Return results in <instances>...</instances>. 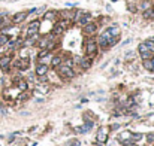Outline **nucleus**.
<instances>
[{
	"label": "nucleus",
	"instance_id": "f257e3e1",
	"mask_svg": "<svg viewBox=\"0 0 154 146\" xmlns=\"http://www.w3.org/2000/svg\"><path fill=\"white\" fill-rule=\"evenodd\" d=\"M118 41H120V29L117 25H112V27H108L100 34L97 45L100 48H109V46H114Z\"/></svg>",
	"mask_w": 154,
	"mask_h": 146
},
{
	"label": "nucleus",
	"instance_id": "f03ea898",
	"mask_svg": "<svg viewBox=\"0 0 154 146\" xmlns=\"http://www.w3.org/2000/svg\"><path fill=\"white\" fill-rule=\"evenodd\" d=\"M97 48H99V45H97V42L94 41V39H88V41L85 42V52H87V57H90V58L96 57Z\"/></svg>",
	"mask_w": 154,
	"mask_h": 146
},
{
	"label": "nucleus",
	"instance_id": "7ed1b4c3",
	"mask_svg": "<svg viewBox=\"0 0 154 146\" xmlns=\"http://www.w3.org/2000/svg\"><path fill=\"white\" fill-rule=\"evenodd\" d=\"M58 75L63 78V79H72V78H75V72H73V69L72 67H69V66H58Z\"/></svg>",
	"mask_w": 154,
	"mask_h": 146
},
{
	"label": "nucleus",
	"instance_id": "20e7f679",
	"mask_svg": "<svg viewBox=\"0 0 154 146\" xmlns=\"http://www.w3.org/2000/svg\"><path fill=\"white\" fill-rule=\"evenodd\" d=\"M108 136H109V130H108L106 127H100V128H99V131H97L96 140H97L99 143H106Z\"/></svg>",
	"mask_w": 154,
	"mask_h": 146
},
{
	"label": "nucleus",
	"instance_id": "39448f33",
	"mask_svg": "<svg viewBox=\"0 0 154 146\" xmlns=\"http://www.w3.org/2000/svg\"><path fill=\"white\" fill-rule=\"evenodd\" d=\"M39 29H41V21H39V20L32 21V24L29 25V30H27V36L37 34V33H39Z\"/></svg>",
	"mask_w": 154,
	"mask_h": 146
},
{
	"label": "nucleus",
	"instance_id": "423d86ee",
	"mask_svg": "<svg viewBox=\"0 0 154 146\" xmlns=\"http://www.w3.org/2000/svg\"><path fill=\"white\" fill-rule=\"evenodd\" d=\"M138 49H139V54H141V57H142V60H147V58H151L153 57V54L148 51V48H147L145 43H139Z\"/></svg>",
	"mask_w": 154,
	"mask_h": 146
},
{
	"label": "nucleus",
	"instance_id": "0eeeda50",
	"mask_svg": "<svg viewBox=\"0 0 154 146\" xmlns=\"http://www.w3.org/2000/svg\"><path fill=\"white\" fill-rule=\"evenodd\" d=\"M78 63L81 66V69H84V70L91 69V64H93V61H91V58H90V57H82V58L78 60Z\"/></svg>",
	"mask_w": 154,
	"mask_h": 146
},
{
	"label": "nucleus",
	"instance_id": "6e6552de",
	"mask_svg": "<svg viewBox=\"0 0 154 146\" xmlns=\"http://www.w3.org/2000/svg\"><path fill=\"white\" fill-rule=\"evenodd\" d=\"M96 31H97V24H96V22L90 21V22H87V24L84 25V33H87V34H94Z\"/></svg>",
	"mask_w": 154,
	"mask_h": 146
},
{
	"label": "nucleus",
	"instance_id": "1a4fd4ad",
	"mask_svg": "<svg viewBox=\"0 0 154 146\" xmlns=\"http://www.w3.org/2000/svg\"><path fill=\"white\" fill-rule=\"evenodd\" d=\"M15 66H17L18 69H21V70H27L29 66H30V60H29L27 57H24V58L18 60V61L15 63Z\"/></svg>",
	"mask_w": 154,
	"mask_h": 146
},
{
	"label": "nucleus",
	"instance_id": "9d476101",
	"mask_svg": "<svg viewBox=\"0 0 154 146\" xmlns=\"http://www.w3.org/2000/svg\"><path fill=\"white\" fill-rule=\"evenodd\" d=\"M27 17H29V12H18V14H15L14 18H12V22H14V24H20Z\"/></svg>",
	"mask_w": 154,
	"mask_h": 146
},
{
	"label": "nucleus",
	"instance_id": "9b49d317",
	"mask_svg": "<svg viewBox=\"0 0 154 146\" xmlns=\"http://www.w3.org/2000/svg\"><path fill=\"white\" fill-rule=\"evenodd\" d=\"M90 21H91V15L87 14V12H82V14L78 17V20H76V22L81 24V25H85V24L90 22Z\"/></svg>",
	"mask_w": 154,
	"mask_h": 146
},
{
	"label": "nucleus",
	"instance_id": "f8f14e48",
	"mask_svg": "<svg viewBox=\"0 0 154 146\" xmlns=\"http://www.w3.org/2000/svg\"><path fill=\"white\" fill-rule=\"evenodd\" d=\"M66 27H68V22H66V21H60V22H57V24H56V27H54V34H61L63 31L66 30Z\"/></svg>",
	"mask_w": 154,
	"mask_h": 146
},
{
	"label": "nucleus",
	"instance_id": "ddd939ff",
	"mask_svg": "<svg viewBox=\"0 0 154 146\" xmlns=\"http://www.w3.org/2000/svg\"><path fill=\"white\" fill-rule=\"evenodd\" d=\"M9 66H11V57L9 55H5V57L0 58V69L9 70Z\"/></svg>",
	"mask_w": 154,
	"mask_h": 146
},
{
	"label": "nucleus",
	"instance_id": "4468645a",
	"mask_svg": "<svg viewBox=\"0 0 154 146\" xmlns=\"http://www.w3.org/2000/svg\"><path fill=\"white\" fill-rule=\"evenodd\" d=\"M48 73V66L44 63H39V64H37V67H36V75L37 76H44V75H46Z\"/></svg>",
	"mask_w": 154,
	"mask_h": 146
},
{
	"label": "nucleus",
	"instance_id": "2eb2a0df",
	"mask_svg": "<svg viewBox=\"0 0 154 146\" xmlns=\"http://www.w3.org/2000/svg\"><path fill=\"white\" fill-rule=\"evenodd\" d=\"M15 85H17L21 91H27V88H29L27 82H25L24 79H21V78H17V79H15Z\"/></svg>",
	"mask_w": 154,
	"mask_h": 146
},
{
	"label": "nucleus",
	"instance_id": "dca6fc26",
	"mask_svg": "<svg viewBox=\"0 0 154 146\" xmlns=\"http://www.w3.org/2000/svg\"><path fill=\"white\" fill-rule=\"evenodd\" d=\"M144 67H145L148 72H153V73H154V58H153V57L144 60Z\"/></svg>",
	"mask_w": 154,
	"mask_h": 146
},
{
	"label": "nucleus",
	"instance_id": "f3484780",
	"mask_svg": "<svg viewBox=\"0 0 154 146\" xmlns=\"http://www.w3.org/2000/svg\"><path fill=\"white\" fill-rule=\"evenodd\" d=\"M91 128H93V121H87L82 127H79V128H78V131L81 133V134H84V133H88Z\"/></svg>",
	"mask_w": 154,
	"mask_h": 146
},
{
	"label": "nucleus",
	"instance_id": "a211bd4d",
	"mask_svg": "<svg viewBox=\"0 0 154 146\" xmlns=\"http://www.w3.org/2000/svg\"><path fill=\"white\" fill-rule=\"evenodd\" d=\"M144 18H145V20H154V9H153V8L144 10Z\"/></svg>",
	"mask_w": 154,
	"mask_h": 146
},
{
	"label": "nucleus",
	"instance_id": "6ab92c4d",
	"mask_svg": "<svg viewBox=\"0 0 154 146\" xmlns=\"http://www.w3.org/2000/svg\"><path fill=\"white\" fill-rule=\"evenodd\" d=\"M130 136V143H136V142H139L141 139H142V134H141V133H135V134H129Z\"/></svg>",
	"mask_w": 154,
	"mask_h": 146
},
{
	"label": "nucleus",
	"instance_id": "aec40b11",
	"mask_svg": "<svg viewBox=\"0 0 154 146\" xmlns=\"http://www.w3.org/2000/svg\"><path fill=\"white\" fill-rule=\"evenodd\" d=\"M60 64H61V57L60 55L53 57V60H51V66H53V67H58Z\"/></svg>",
	"mask_w": 154,
	"mask_h": 146
},
{
	"label": "nucleus",
	"instance_id": "412c9836",
	"mask_svg": "<svg viewBox=\"0 0 154 146\" xmlns=\"http://www.w3.org/2000/svg\"><path fill=\"white\" fill-rule=\"evenodd\" d=\"M145 45H147V48H148V51L151 52V54H154V39H148L147 42H144Z\"/></svg>",
	"mask_w": 154,
	"mask_h": 146
},
{
	"label": "nucleus",
	"instance_id": "4be33fe9",
	"mask_svg": "<svg viewBox=\"0 0 154 146\" xmlns=\"http://www.w3.org/2000/svg\"><path fill=\"white\" fill-rule=\"evenodd\" d=\"M141 10H147V9H150L151 8V2H148V0H144L142 3H141Z\"/></svg>",
	"mask_w": 154,
	"mask_h": 146
},
{
	"label": "nucleus",
	"instance_id": "5701e85b",
	"mask_svg": "<svg viewBox=\"0 0 154 146\" xmlns=\"http://www.w3.org/2000/svg\"><path fill=\"white\" fill-rule=\"evenodd\" d=\"M135 104H136L135 97H129V98H127V101H126V108H132V106H135Z\"/></svg>",
	"mask_w": 154,
	"mask_h": 146
},
{
	"label": "nucleus",
	"instance_id": "b1692460",
	"mask_svg": "<svg viewBox=\"0 0 154 146\" xmlns=\"http://www.w3.org/2000/svg\"><path fill=\"white\" fill-rule=\"evenodd\" d=\"M9 42V36H6V34H2L0 36V46L2 45H6Z\"/></svg>",
	"mask_w": 154,
	"mask_h": 146
},
{
	"label": "nucleus",
	"instance_id": "393cba45",
	"mask_svg": "<svg viewBox=\"0 0 154 146\" xmlns=\"http://www.w3.org/2000/svg\"><path fill=\"white\" fill-rule=\"evenodd\" d=\"M44 18H45V20H56V12H53V10H51V12H46V14L44 15Z\"/></svg>",
	"mask_w": 154,
	"mask_h": 146
},
{
	"label": "nucleus",
	"instance_id": "a878e982",
	"mask_svg": "<svg viewBox=\"0 0 154 146\" xmlns=\"http://www.w3.org/2000/svg\"><path fill=\"white\" fill-rule=\"evenodd\" d=\"M66 146H81V143H79V140H69L66 143Z\"/></svg>",
	"mask_w": 154,
	"mask_h": 146
},
{
	"label": "nucleus",
	"instance_id": "bb28decb",
	"mask_svg": "<svg viewBox=\"0 0 154 146\" xmlns=\"http://www.w3.org/2000/svg\"><path fill=\"white\" fill-rule=\"evenodd\" d=\"M27 98H29V94H27L25 91H23V94L17 98V101H23V100H27Z\"/></svg>",
	"mask_w": 154,
	"mask_h": 146
},
{
	"label": "nucleus",
	"instance_id": "cd10ccee",
	"mask_svg": "<svg viewBox=\"0 0 154 146\" xmlns=\"http://www.w3.org/2000/svg\"><path fill=\"white\" fill-rule=\"evenodd\" d=\"M48 54H49V51H48V49H42V51L39 52V55H37V57H39V58H44V57L48 55Z\"/></svg>",
	"mask_w": 154,
	"mask_h": 146
},
{
	"label": "nucleus",
	"instance_id": "c85d7f7f",
	"mask_svg": "<svg viewBox=\"0 0 154 146\" xmlns=\"http://www.w3.org/2000/svg\"><path fill=\"white\" fill-rule=\"evenodd\" d=\"M147 142L148 143H154V134H153V133H150V134H147Z\"/></svg>",
	"mask_w": 154,
	"mask_h": 146
},
{
	"label": "nucleus",
	"instance_id": "c756f323",
	"mask_svg": "<svg viewBox=\"0 0 154 146\" xmlns=\"http://www.w3.org/2000/svg\"><path fill=\"white\" fill-rule=\"evenodd\" d=\"M48 81V79H46V75H44V76H39V82L41 84H45Z\"/></svg>",
	"mask_w": 154,
	"mask_h": 146
},
{
	"label": "nucleus",
	"instance_id": "7c9ffc66",
	"mask_svg": "<svg viewBox=\"0 0 154 146\" xmlns=\"http://www.w3.org/2000/svg\"><path fill=\"white\" fill-rule=\"evenodd\" d=\"M129 9H130V10H132V12H135V10H136V9H135V6H133V5H129Z\"/></svg>",
	"mask_w": 154,
	"mask_h": 146
},
{
	"label": "nucleus",
	"instance_id": "2f4dec72",
	"mask_svg": "<svg viewBox=\"0 0 154 146\" xmlns=\"http://www.w3.org/2000/svg\"><path fill=\"white\" fill-rule=\"evenodd\" d=\"M153 9H154V8H153Z\"/></svg>",
	"mask_w": 154,
	"mask_h": 146
}]
</instances>
